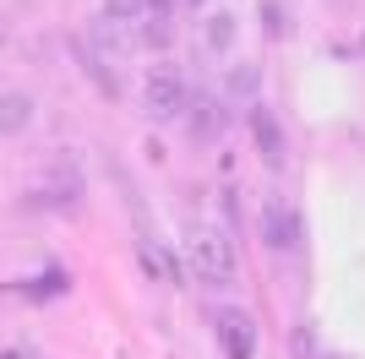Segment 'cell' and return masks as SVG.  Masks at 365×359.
<instances>
[{
    "mask_svg": "<svg viewBox=\"0 0 365 359\" xmlns=\"http://www.w3.org/2000/svg\"><path fill=\"white\" fill-rule=\"evenodd\" d=\"M262 239H267L273 251H294V245H300V218H294L284 202H267V207H262Z\"/></svg>",
    "mask_w": 365,
    "mask_h": 359,
    "instance_id": "obj_6",
    "label": "cell"
},
{
    "mask_svg": "<svg viewBox=\"0 0 365 359\" xmlns=\"http://www.w3.org/2000/svg\"><path fill=\"white\" fill-rule=\"evenodd\" d=\"M28 125H33V98L28 93H0V142L22 136Z\"/></svg>",
    "mask_w": 365,
    "mask_h": 359,
    "instance_id": "obj_7",
    "label": "cell"
},
{
    "mask_svg": "<svg viewBox=\"0 0 365 359\" xmlns=\"http://www.w3.org/2000/svg\"><path fill=\"white\" fill-rule=\"evenodd\" d=\"M262 11H267V33H289V11H278V0H262Z\"/></svg>",
    "mask_w": 365,
    "mask_h": 359,
    "instance_id": "obj_14",
    "label": "cell"
},
{
    "mask_svg": "<svg viewBox=\"0 0 365 359\" xmlns=\"http://www.w3.org/2000/svg\"><path fill=\"white\" fill-rule=\"evenodd\" d=\"M235 38H240V16L235 11H213L207 16V49H213V55H229Z\"/></svg>",
    "mask_w": 365,
    "mask_h": 359,
    "instance_id": "obj_10",
    "label": "cell"
},
{
    "mask_svg": "<svg viewBox=\"0 0 365 359\" xmlns=\"http://www.w3.org/2000/svg\"><path fill=\"white\" fill-rule=\"evenodd\" d=\"M76 66L93 76V88L104 93V98H120V76H115V66H109V60H98L88 44H76Z\"/></svg>",
    "mask_w": 365,
    "mask_h": 359,
    "instance_id": "obj_8",
    "label": "cell"
},
{
    "mask_svg": "<svg viewBox=\"0 0 365 359\" xmlns=\"http://www.w3.org/2000/svg\"><path fill=\"white\" fill-rule=\"evenodd\" d=\"M180 6H202V0H180Z\"/></svg>",
    "mask_w": 365,
    "mask_h": 359,
    "instance_id": "obj_17",
    "label": "cell"
},
{
    "mask_svg": "<svg viewBox=\"0 0 365 359\" xmlns=\"http://www.w3.org/2000/svg\"><path fill=\"white\" fill-rule=\"evenodd\" d=\"M185 104H191V88H185V76L175 66H158V71L142 82V109L153 120H180Z\"/></svg>",
    "mask_w": 365,
    "mask_h": 359,
    "instance_id": "obj_2",
    "label": "cell"
},
{
    "mask_svg": "<svg viewBox=\"0 0 365 359\" xmlns=\"http://www.w3.org/2000/svg\"><path fill=\"white\" fill-rule=\"evenodd\" d=\"M218 338H224V359H257V321L245 311H218Z\"/></svg>",
    "mask_w": 365,
    "mask_h": 359,
    "instance_id": "obj_4",
    "label": "cell"
},
{
    "mask_svg": "<svg viewBox=\"0 0 365 359\" xmlns=\"http://www.w3.org/2000/svg\"><path fill=\"white\" fill-rule=\"evenodd\" d=\"M142 16H175V0H137Z\"/></svg>",
    "mask_w": 365,
    "mask_h": 359,
    "instance_id": "obj_15",
    "label": "cell"
},
{
    "mask_svg": "<svg viewBox=\"0 0 365 359\" xmlns=\"http://www.w3.org/2000/svg\"><path fill=\"white\" fill-rule=\"evenodd\" d=\"M137 261L148 278H158V283H180V267H175V256L164 251V245H153V239H142L137 245Z\"/></svg>",
    "mask_w": 365,
    "mask_h": 359,
    "instance_id": "obj_9",
    "label": "cell"
},
{
    "mask_svg": "<svg viewBox=\"0 0 365 359\" xmlns=\"http://www.w3.org/2000/svg\"><path fill=\"white\" fill-rule=\"evenodd\" d=\"M98 22H109V28H137V16H142V6L137 0H104V6H98Z\"/></svg>",
    "mask_w": 365,
    "mask_h": 359,
    "instance_id": "obj_12",
    "label": "cell"
},
{
    "mask_svg": "<svg viewBox=\"0 0 365 359\" xmlns=\"http://www.w3.org/2000/svg\"><path fill=\"white\" fill-rule=\"evenodd\" d=\"M235 272H240L235 239L224 229H197L191 234V278L207 283V288H224V283H235Z\"/></svg>",
    "mask_w": 365,
    "mask_h": 359,
    "instance_id": "obj_1",
    "label": "cell"
},
{
    "mask_svg": "<svg viewBox=\"0 0 365 359\" xmlns=\"http://www.w3.org/2000/svg\"><path fill=\"white\" fill-rule=\"evenodd\" d=\"M0 44H6V22H0Z\"/></svg>",
    "mask_w": 365,
    "mask_h": 359,
    "instance_id": "obj_16",
    "label": "cell"
},
{
    "mask_svg": "<svg viewBox=\"0 0 365 359\" xmlns=\"http://www.w3.org/2000/svg\"><path fill=\"white\" fill-rule=\"evenodd\" d=\"M137 38L148 49H169L175 44V16H137Z\"/></svg>",
    "mask_w": 365,
    "mask_h": 359,
    "instance_id": "obj_11",
    "label": "cell"
},
{
    "mask_svg": "<svg viewBox=\"0 0 365 359\" xmlns=\"http://www.w3.org/2000/svg\"><path fill=\"white\" fill-rule=\"evenodd\" d=\"M251 142H257V152H262V164L267 169H284V152H289V136H284V125H278V115L267 104H251Z\"/></svg>",
    "mask_w": 365,
    "mask_h": 359,
    "instance_id": "obj_3",
    "label": "cell"
},
{
    "mask_svg": "<svg viewBox=\"0 0 365 359\" xmlns=\"http://www.w3.org/2000/svg\"><path fill=\"white\" fill-rule=\"evenodd\" d=\"M251 98V93H257V71H251V66H245V71H229V98ZM251 104H257V98H251Z\"/></svg>",
    "mask_w": 365,
    "mask_h": 359,
    "instance_id": "obj_13",
    "label": "cell"
},
{
    "mask_svg": "<svg viewBox=\"0 0 365 359\" xmlns=\"http://www.w3.org/2000/svg\"><path fill=\"white\" fill-rule=\"evenodd\" d=\"M180 120H185V131L197 136V142H218V136H224V120H229V109L218 104V98H191Z\"/></svg>",
    "mask_w": 365,
    "mask_h": 359,
    "instance_id": "obj_5",
    "label": "cell"
}]
</instances>
